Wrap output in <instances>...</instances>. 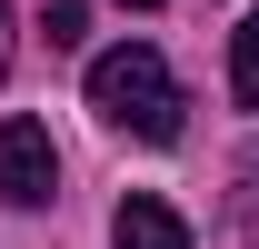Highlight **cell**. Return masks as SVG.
Here are the masks:
<instances>
[{
	"instance_id": "1",
	"label": "cell",
	"mask_w": 259,
	"mask_h": 249,
	"mask_svg": "<svg viewBox=\"0 0 259 249\" xmlns=\"http://www.w3.org/2000/svg\"><path fill=\"white\" fill-rule=\"evenodd\" d=\"M90 110L130 140H180V120H190V100H180V80L150 40H120V50L90 60Z\"/></svg>"
},
{
	"instance_id": "6",
	"label": "cell",
	"mask_w": 259,
	"mask_h": 249,
	"mask_svg": "<svg viewBox=\"0 0 259 249\" xmlns=\"http://www.w3.org/2000/svg\"><path fill=\"white\" fill-rule=\"evenodd\" d=\"M0 70H10V0H0Z\"/></svg>"
},
{
	"instance_id": "3",
	"label": "cell",
	"mask_w": 259,
	"mask_h": 249,
	"mask_svg": "<svg viewBox=\"0 0 259 249\" xmlns=\"http://www.w3.org/2000/svg\"><path fill=\"white\" fill-rule=\"evenodd\" d=\"M110 249H190V219L169 199H150V189H130L120 219H110Z\"/></svg>"
},
{
	"instance_id": "2",
	"label": "cell",
	"mask_w": 259,
	"mask_h": 249,
	"mask_svg": "<svg viewBox=\"0 0 259 249\" xmlns=\"http://www.w3.org/2000/svg\"><path fill=\"white\" fill-rule=\"evenodd\" d=\"M50 189H60L50 130H40V120H0V199H10V210H40Z\"/></svg>"
},
{
	"instance_id": "5",
	"label": "cell",
	"mask_w": 259,
	"mask_h": 249,
	"mask_svg": "<svg viewBox=\"0 0 259 249\" xmlns=\"http://www.w3.org/2000/svg\"><path fill=\"white\" fill-rule=\"evenodd\" d=\"M40 30H50V50H80V30H90V0H40Z\"/></svg>"
},
{
	"instance_id": "4",
	"label": "cell",
	"mask_w": 259,
	"mask_h": 249,
	"mask_svg": "<svg viewBox=\"0 0 259 249\" xmlns=\"http://www.w3.org/2000/svg\"><path fill=\"white\" fill-rule=\"evenodd\" d=\"M229 100H239V110H259V10L229 30Z\"/></svg>"
},
{
	"instance_id": "8",
	"label": "cell",
	"mask_w": 259,
	"mask_h": 249,
	"mask_svg": "<svg viewBox=\"0 0 259 249\" xmlns=\"http://www.w3.org/2000/svg\"><path fill=\"white\" fill-rule=\"evenodd\" d=\"M249 180H259V170H249Z\"/></svg>"
},
{
	"instance_id": "7",
	"label": "cell",
	"mask_w": 259,
	"mask_h": 249,
	"mask_svg": "<svg viewBox=\"0 0 259 249\" xmlns=\"http://www.w3.org/2000/svg\"><path fill=\"white\" fill-rule=\"evenodd\" d=\"M130 10H160V0H130Z\"/></svg>"
}]
</instances>
